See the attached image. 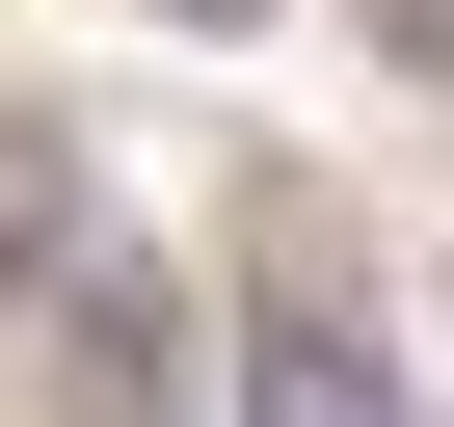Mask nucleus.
<instances>
[{
  "label": "nucleus",
  "instance_id": "nucleus-4",
  "mask_svg": "<svg viewBox=\"0 0 454 427\" xmlns=\"http://www.w3.org/2000/svg\"><path fill=\"white\" fill-rule=\"evenodd\" d=\"M374 54H401V81H454V0H374Z\"/></svg>",
  "mask_w": 454,
  "mask_h": 427
},
{
  "label": "nucleus",
  "instance_id": "nucleus-2",
  "mask_svg": "<svg viewBox=\"0 0 454 427\" xmlns=\"http://www.w3.org/2000/svg\"><path fill=\"white\" fill-rule=\"evenodd\" d=\"M214 400H241V427H427V400H401V347H374L348 294H268L241 347H214Z\"/></svg>",
  "mask_w": 454,
  "mask_h": 427
},
{
  "label": "nucleus",
  "instance_id": "nucleus-1",
  "mask_svg": "<svg viewBox=\"0 0 454 427\" xmlns=\"http://www.w3.org/2000/svg\"><path fill=\"white\" fill-rule=\"evenodd\" d=\"M27 347H54V427H214V321H187L134 241H81V268L27 294Z\"/></svg>",
  "mask_w": 454,
  "mask_h": 427
},
{
  "label": "nucleus",
  "instance_id": "nucleus-3",
  "mask_svg": "<svg viewBox=\"0 0 454 427\" xmlns=\"http://www.w3.org/2000/svg\"><path fill=\"white\" fill-rule=\"evenodd\" d=\"M81 241H107V214H81V107H0V321H27Z\"/></svg>",
  "mask_w": 454,
  "mask_h": 427
}]
</instances>
